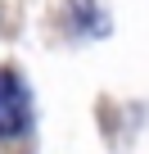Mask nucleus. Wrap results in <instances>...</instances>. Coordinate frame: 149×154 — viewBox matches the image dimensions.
Segmentation results:
<instances>
[{
  "label": "nucleus",
  "instance_id": "1",
  "mask_svg": "<svg viewBox=\"0 0 149 154\" xmlns=\"http://www.w3.org/2000/svg\"><path fill=\"white\" fill-rule=\"evenodd\" d=\"M27 86H23V77L9 72V68H0V136H18L27 127Z\"/></svg>",
  "mask_w": 149,
  "mask_h": 154
}]
</instances>
